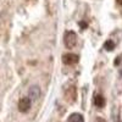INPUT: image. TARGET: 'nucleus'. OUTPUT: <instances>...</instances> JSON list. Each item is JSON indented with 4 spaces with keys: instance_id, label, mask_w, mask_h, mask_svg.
I'll return each instance as SVG.
<instances>
[{
    "instance_id": "3",
    "label": "nucleus",
    "mask_w": 122,
    "mask_h": 122,
    "mask_svg": "<svg viewBox=\"0 0 122 122\" xmlns=\"http://www.w3.org/2000/svg\"><path fill=\"white\" fill-rule=\"evenodd\" d=\"M78 55L76 54H72V53H70V54H65L62 56V61H64V64L66 65H73V64H77L78 62Z\"/></svg>"
},
{
    "instance_id": "10",
    "label": "nucleus",
    "mask_w": 122,
    "mask_h": 122,
    "mask_svg": "<svg viewBox=\"0 0 122 122\" xmlns=\"http://www.w3.org/2000/svg\"><path fill=\"white\" fill-rule=\"evenodd\" d=\"M121 76H122V70H121Z\"/></svg>"
},
{
    "instance_id": "1",
    "label": "nucleus",
    "mask_w": 122,
    "mask_h": 122,
    "mask_svg": "<svg viewBox=\"0 0 122 122\" xmlns=\"http://www.w3.org/2000/svg\"><path fill=\"white\" fill-rule=\"evenodd\" d=\"M64 42H65L66 48L72 49V48L77 44V36H76V33L72 32V30L66 32V33H65V37H64Z\"/></svg>"
},
{
    "instance_id": "2",
    "label": "nucleus",
    "mask_w": 122,
    "mask_h": 122,
    "mask_svg": "<svg viewBox=\"0 0 122 122\" xmlns=\"http://www.w3.org/2000/svg\"><path fill=\"white\" fill-rule=\"evenodd\" d=\"M17 106H18V111H20V112H23V114H26L27 111H29L30 106H32V100H30L28 97L21 98V99L18 100V104H17Z\"/></svg>"
},
{
    "instance_id": "5",
    "label": "nucleus",
    "mask_w": 122,
    "mask_h": 122,
    "mask_svg": "<svg viewBox=\"0 0 122 122\" xmlns=\"http://www.w3.org/2000/svg\"><path fill=\"white\" fill-rule=\"evenodd\" d=\"M94 104L97 107H104L105 106V98L103 95H100V94H97L95 98H94Z\"/></svg>"
},
{
    "instance_id": "8",
    "label": "nucleus",
    "mask_w": 122,
    "mask_h": 122,
    "mask_svg": "<svg viewBox=\"0 0 122 122\" xmlns=\"http://www.w3.org/2000/svg\"><path fill=\"white\" fill-rule=\"evenodd\" d=\"M95 122H106L104 118H101V117H98L97 120H95Z\"/></svg>"
},
{
    "instance_id": "4",
    "label": "nucleus",
    "mask_w": 122,
    "mask_h": 122,
    "mask_svg": "<svg viewBox=\"0 0 122 122\" xmlns=\"http://www.w3.org/2000/svg\"><path fill=\"white\" fill-rule=\"evenodd\" d=\"M40 94H42V92L38 86H32L28 89V98L30 100H37L38 98H40Z\"/></svg>"
},
{
    "instance_id": "7",
    "label": "nucleus",
    "mask_w": 122,
    "mask_h": 122,
    "mask_svg": "<svg viewBox=\"0 0 122 122\" xmlns=\"http://www.w3.org/2000/svg\"><path fill=\"white\" fill-rule=\"evenodd\" d=\"M104 49L105 50H109V51H111V50H114L115 49V43L112 42V40H107V42H105L104 44Z\"/></svg>"
},
{
    "instance_id": "6",
    "label": "nucleus",
    "mask_w": 122,
    "mask_h": 122,
    "mask_svg": "<svg viewBox=\"0 0 122 122\" xmlns=\"http://www.w3.org/2000/svg\"><path fill=\"white\" fill-rule=\"evenodd\" d=\"M67 122H84V118H83V116L81 115V114L75 112V114H71L70 115Z\"/></svg>"
},
{
    "instance_id": "9",
    "label": "nucleus",
    "mask_w": 122,
    "mask_h": 122,
    "mask_svg": "<svg viewBox=\"0 0 122 122\" xmlns=\"http://www.w3.org/2000/svg\"><path fill=\"white\" fill-rule=\"evenodd\" d=\"M117 4H118V5H121V6H122V0H117Z\"/></svg>"
}]
</instances>
